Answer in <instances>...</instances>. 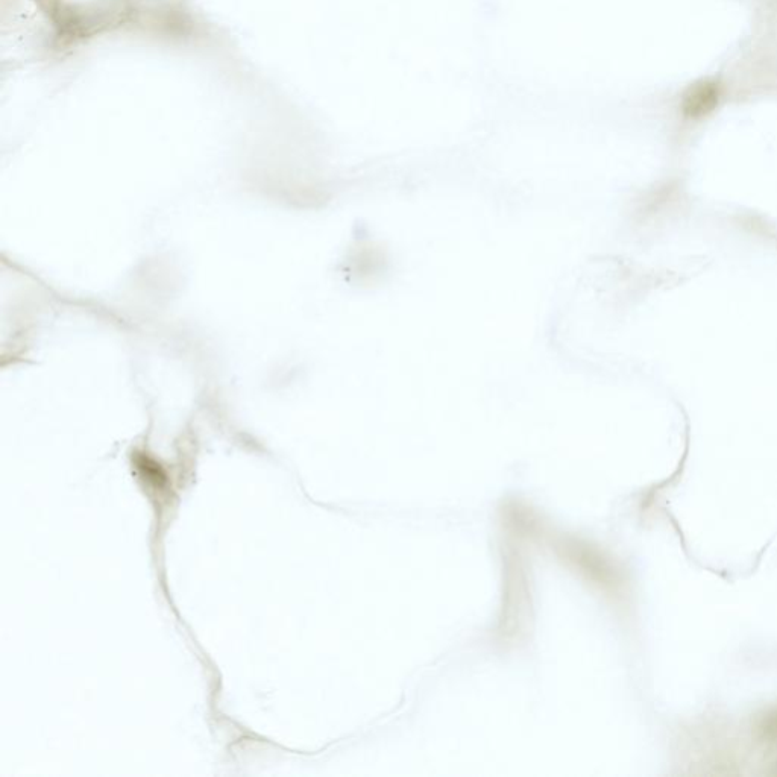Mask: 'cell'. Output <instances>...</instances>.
Here are the masks:
<instances>
[{"mask_svg": "<svg viewBox=\"0 0 777 777\" xmlns=\"http://www.w3.org/2000/svg\"><path fill=\"white\" fill-rule=\"evenodd\" d=\"M717 101L718 90L715 84L702 82V84L691 87L686 93L685 99H683V111L689 117L703 116L717 105Z\"/></svg>", "mask_w": 777, "mask_h": 777, "instance_id": "obj_1", "label": "cell"}]
</instances>
